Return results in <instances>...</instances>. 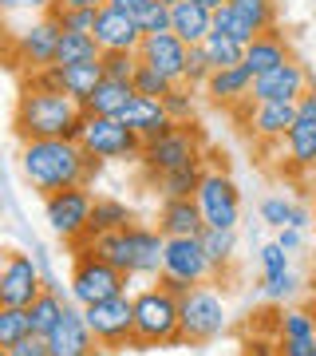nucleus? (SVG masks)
I'll use <instances>...</instances> for the list:
<instances>
[{"label":"nucleus","instance_id":"1","mask_svg":"<svg viewBox=\"0 0 316 356\" xmlns=\"http://www.w3.org/2000/svg\"><path fill=\"white\" fill-rule=\"evenodd\" d=\"M83 159L88 151L72 139H32L20 151V170L32 191L56 194L67 186H83Z\"/></svg>","mask_w":316,"mask_h":356},{"label":"nucleus","instance_id":"2","mask_svg":"<svg viewBox=\"0 0 316 356\" xmlns=\"http://www.w3.org/2000/svg\"><path fill=\"white\" fill-rule=\"evenodd\" d=\"M83 111L67 91H40L24 88L16 95V111H13V131L20 143L32 139H67V127L76 123V115Z\"/></svg>","mask_w":316,"mask_h":356},{"label":"nucleus","instance_id":"3","mask_svg":"<svg viewBox=\"0 0 316 356\" xmlns=\"http://www.w3.org/2000/svg\"><path fill=\"white\" fill-rule=\"evenodd\" d=\"M88 250H95L115 269H123L126 277H158L163 273V257H166V238L158 229L126 226V229H115V234L91 238Z\"/></svg>","mask_w":316,"mask_h":356},{"label":"nucleus","instance_id":"4","mask_svg":"<svg viewBox=\"0 0 316 356\" xmlns=\"http://www.w3.org/2000/svg\"><path fill=\"white\" fill-rule=\"evenodd\" d=\"M182 344V297L163 285L135 293V353Z\"/></svg>","mask_w":316,"mask_h":356},{"label":"nucleus","instance_id":"5","mask_svg":"<svg viewBox=\"0 0 316 356\" xmlns=\"http://www.w3.org/2000/svg\"><path fill=\"white\" fill-rule=\"evenodd\" d=\"M126 273L115 269L111 261H103L95 250L79 245L76 261H72V277H67V289H72V301L79 309L99 305V301H111V297H123L126 293Z\"/></svg>","mask_w":316,"mask_h":356},{"label":"nucleus","instance_id":"6","mask_svg":"<svg viewBox=\"0 0 316 356\" xmlns=\"http://www.w3.org/2000/svg\"><path fill=\"white\" fill-rule=\"evenodd\" d=\"M202 151H206L202 127L198 123H174L163 139H154L142 147L139 163L147 170V178H154V175H166V170H178V166L202 163Z\"/></svg>","mask_w":316,"mask_h":356},{"label":"nucleus","instance_id":"7","mask_svg":"<svg viewBox=\"0 0 316 356\" xmlns=\"http://www.w3.org/2000/svg\"><path fill=\"white\" fill-rule=\"evenodd\" d=\"M226 329V297L214 285H194L182 297V344H210Z\"/></svg>","mask_w":316,"mask_h":356},{"label":"nucleus","instance_id":"8","mask_svg":"<svg viewBox=\"0 0 316 356\" xmlns=\"http://www.w3.org/2000/svg\"><path fill=\"white\" fill-rule=\"evenodd\" d=\"M91 206H95V194H91L88 186H67V191L44 194V218H48V226L56 229L72 250L88 238Z\"/></svg>","mask_w":316,"mask_h":356},{"label":"nucleus","instance_id":"9","mask_svg":"<svg viewBox=\"0 0 316 356\" xmlns=\"http://www.w3.org/2000/svg\"><path fill=\"white\" fill-rule=\"evenodd\" d=\"M91 332L103 348H135V297L123 293V297H111V301H99V305L83 309Z\"/></svg>","mask_w":316,"mask_h":356},{"label":"nucleus","instance_id":"10","mask_svg":"<svg viewBox=\"0 0 316 356\" xmlns=\"http://www.w3.org/2000/svg\"><path fill=\"white\" fill-rule=\"evenodd\" d=\"M60 36L63 28L51 16H40L32 28H24L20 36L8 40V67L13 72H36V67L56 64V51H60Z\"/></svg>","mask_w":316,"mask_h":356},{"label":"nucleus","instance_id":"11","mask_svg":"<svg viewBox=\"0 0 316 356\" xmlns=\"http://www.w3.org/2000/svg\"><path fill=\"white\" fill-rule=\"evenodd\" d=\"M79 147L88 154H99V159H135L139 163V154L147 143L135 135V131L126 127L123 119H111V115H88V131H83V139Z\"/></svg>","mask_w":316,"mask_h":356},{"label":"nucleus","instance_id":"12","mask_svg":"<svg viewBox=\"0 0 316 356\" xmlns=\"http://www.w3.org/2000/svg\"><path fill=\"white\" fill-rule=\"evenodd\" d=\"M44 289H48V281H44V269H40L36 257L20 254V250H8L4 266H0V305L28 309Z\"/></svg>","mask_w":316,"mask_h":356},{"label":"nucleus","instance_id":"13","mask_svg":"<svg viewBox=\"0 0 316 356\" xmlns=\"http://www.w3.org/2000/svg\"><path fill=\"white\" fill-rule=\"evenodd\" d=\"M198 206H202V218L206 226H217V229H233L241 218V191L238 182L226 175V170H206L202 186H198Z\"/></svg>","mask_w":316,"mask_h":356},{"label":"nucleus","instance_id":"14","mask_svg":"<svg viewBox=\"0 0 316 356\" xmlns=\"http://www.w3.org/2000/svg\"><path fill=\"white\" fill-rule=\"evenodd\" d=\"M163 273H174L186 285H206L217 269L210 261L202 245V234L198 238H166V257H163Z\"/></svg>","mask_w":316,"mask_h":356},{"label":"nucleus","instance_id":"15","mask_svg":"<svg viewBox=\"0 0 316 356\" xmlns=\"http://www.w3.org/2000/svg\"><path fill=\"white\" fill-rule=\"evenodd\" d=\"M308 91H313V79L297 60H285L273 72L253 79V103H301V95H308Z\"/></svg>","mask_w":316,"mask_h":356},{"label":"nucleus","instance_id":"16","mask_svg":"<svg viewBox=\"0 0 316 356\" xmlns=\"http://www.w3.org/2000/svg\"><path fill=\"white\" fill-rule=\"evenodd\" d=\"M95 40H99L103 51H139L147 32H142L139 20H131L123 8L115 4H103L99 16H95Z\"/></svg>","mask_w":316,"mask_h":356},{"label":"nucleus","instance_id":"17","mask_svg":"<svg viewBox=\"0 0 316 356\" xmlns=\"http://www.w3.org/2000/svg\"><path fill=\"white\" fill-rule=\"evenodd\" d=\"M186 56H190V44L178 40L174 32H154V36L142 40V48H139L142 64L158 67V72L170 76L174 83H182V76H186Z\"/></svg>","mask_w":316,"mask_h":356},{"label":"nucleus","instance_id":"18","mask_svg":"<svg viewBox=\"0 0 316 356\" xmlns=\"http://www.w3.org/2000/svg\"><path fill=\"white\" fill-rule=\"evenodd\" d=\"M126 127L135 131L142 143H154V139H163L166 131L174 127V119L166 115V107H163V99H151V95H139L135 91V99L126 103V111L119 115Z\"/></svg>","mask_w":316,"mask_h":356},{"label":"nucleus","instance_id":"19","mask_svg":"<svg viewBox=\"0 0 316 356\" xmlns=\"http://www.w3.org/2000/svg\"><path fill=\"white\" fill-rule=\"evenodd\" d=\"M301 119V107L297 103H253V115L245 127L253 131V139H265V143H285L292 127Z\"/></svg>","mask_w":316,"mask_h":356},{"label":"nucleus","instance_id":"20","mask_svg":"<svg viewBox=\"0 0 316 356\" xmlns=\"http://www.w3.org/2000/svg\"><path fill=\"white\" fill-rule=\"evenodd\" d=\"M48 344H51V356H83V353H91L99 341H95V332H91L83 309L67 305L63 321L48 332Z\"/></svg>","mask_w":316,"mask_h":356},{"label":"nucleus","instance_id":"21","mask_svg":"<svg viewBox=\"0 0 316 356\" xmlns=\"http://www.w3.org/2000/svg\"><path fill=\"white\" fill-rule=\"evenodd\" d=\"M206 229L198 198H163L158 206V234L163 238H198Z\"/></svg>","mask_w":316,"mask_h":356},{"label":"nucleus","instance_id":"22","mask_svg":"<svg viewBox=\"0 0 316 356\" xmlns=\"http://www.w3.org/2000/svg\"><path fill=\"white\" fill-rule=\"evenodd\" d=\"M206 95H210V103L214 107H238V103L253 99V72L249 67H222V72H214L210 76V83H206Z\"/></svg>","mask_w":316,"mask_h":356},{"label":"nucleus","instance_id":"23","mask_svg":"<svg viewBox=\"0 0 316 356\" xmlns=\"http://www.w3.org/2000/svg\"><path fill=\"white\" fill-rule=\"evenodd\" d=\"M170 32L178 40H186L190 48L206 44V36L214 32V13L206 4H198V0H178L174 8H170Z\"/></svg>","mask_w":316,"mask_h":356},{"label":"nucleus","instance_id":"24","mask_svg":"<svg viewBox=\"0 0 316 356\" xmlns=\"http://www.w3.org/2000/svg\"><path fill=\"white\" fill-rule=\"evenodd\" d=\"M285 60H292L289 44H285V36H281L277 28H269V32H261V36L245 48V64L241 67H249L253 79H257V76H265V72H273L277 64H285Z\"/></svg>","mask_w":316,"mask_h":356},{"label":"nucleus","instance_id":"25","mask_svg":"<svg viewBox=\"0 0 316 356\" xmlns=\"http://www.w3.org/2000/svg\"><path fill=\"white\" fill-rule=\"evenodd\" d=\"M285 151H289L292 170H301V175L316 170V119H308V115L297 119V127L285 135Z\"/></svg>","mask_w":316,"mask_h":356},{"label":"nucleus","instance_id":"26","mask_svg":"<svg viewBox=\"0 0 316 356\" xmlns=\"http://www.w3.org/2000/svg\"><path fill=\"white\" fill-rule=\"evenodd\" d=\"M135 226V214H131V206L119 202V198H95L91 206V226H88V238L79 245H88L91 238H99V234H115V229H126ZM76 245V250H79Z\"/></svg>","mask_w":316,"mask_h":356},{"label":"nucleus","instance_id":"27","mask_svg":"<svg viewBox=\"0 0 316 356\" xmlns=\"http://www.w3.org/2000/svg\"><path fill=\"white\" fill-rule=\"evenodd\" d=\"M131 99H135V88H131V83H123V79H103L99 88L91 91V99L83 103V111L119 119V115L126 111V103H131Z\"/></svg>","mask_w":316,"mask_h":356},{"label":"nucleus","instance_id":"28","mask_svg":"<svg viewBox=\"0 0 316 356\" xmlns=\"http://www.w3.org/2000/svg\"><path fill=\"white\" fill-rule=\"evenodd\" d=\"M202 178H206L202 163H190V166H178V170H166V175H154L151 182L163 198H194Z\"/></svg>","mask_w":316,"mask_h":356},{"label":"nucleus","instance_id":"29","mask_svg":"<svg viewBox=\"0 0 316 356\" xmlns=\"http://www.w3.org/2000/svg\"><path fill=\"white\" fill-rule=\"evenodd\" d=\"M261 269H265V293L269 297H285V293L292 289L289 250H281V242L261 245Z\"/></svg>","mask_w":316,"mask_h":356},{"label":"nucleus","instance_id":"30","mask_svg":"<svg viewBox=\"0 0 316 356\" xmlns=\"http://www.w3.org/2000/svg\"><path fill=\"white\" fill-rule=\"evenodd\" d=\"M103 79H107V72H103V60L63 67V91H67V95H72V99L79 103V107H83V103L91 99V91L99 88Z\"/></svg>","mask_w":316,"mask_h":356},{"label":"nucleus","instance_id":"31","mask_svg":"<svg viewBox=\"0 0 316 356\" xmlns=\"http://www.w3.org/2000/svg\"><path fill=\"white\" fill-rule=\"evenodd\" d=\"M91 60H103V48H99V40H95V32H63L56 64L72 67V64H91Z\"/></svg>","mask_w":316,"mask_h":356},{"label":"nucleus","instance_id":"32","mask_svg":"<svg viewBox=\"0 0 316 356\" xmlns=\"http://www.w3.org/2000/svg\"><path fill=\"white\" fill-rule=\"evenodd\" d=\"M63 313H67V293H56V289H44L28 305V317H32V332H40V337H48L56 325L63 321Z\"/></svg>","mask_w":316,"mask_h":356},{"label":"nucleus","instance_id":"33","mask_svg":"<svg viewBox=\"0 0 316 356\" xmlns=\"http://www.w3.org/2000/svg\"><path fill=\"white\" fill-rule=\"evenodd\" d=\"M308 218H313V214H308L304 206L289 202V198H265V202H261V222L273 226V229H285V226L304 229V226H308Z\"/></svg>","mask_w":316,"mask_h":356},{"label":"nucleus","instance_id":"34","mask_svg":"<svg viewBox=\"0 0 316 356\" xmlns=\"http://www.w3.org/2000/svg\"><path fill=\"white\" fill-rule=\"evenodd\" d=\"M214 32H222V36H229V40H238V44H245V48L261 36V32H257V28H253L249 20L233 8V4H222V8L214 13Z\"/></svg>","mask_w":316,"mask_h":356},{"label":"nucleus","instance_id":"35","mask_svg":"<svg viewBox=\"0 0 316 356\" xmlns=\"http://www.w3.org/2000/svg\"><path fill=\"white\" fill-rule=\"evenodd\" d=\"M202 48H206V56H210L214 72H222V67H238V64H245V44H238V40L222 36V32H210Z\"/></svg>","mask_w":316,"mask_h":356},{"label":"nucleus","instance_id":"36","mask_svg":"<svg viewBox=\"0 0 316 356\" xmlns=\"http://www.w3.org/2000/svg\"><path fill=\"white\" fill-rule=\"evenodd\" d=\"M202 245L206 254H210V261H214V269L222 273V269L233 261V250H238V238H233V229H217V226H206L202 229Z\"/></svg>","mask_w":316,"mask_h":356},{"label":"nucleus","instance_id":"37","mask_svg":"<svg viewBox=\"0 0 316 356\" xmlns=\"http://www.w3.org/2000/svg\"><path fill=\"white\" fill-rule=\"evenodd\" d=\"M277 337H285V341H313L316 337V313L313 309H289V313H281Z\"/></svg>","mask_w":316,"mask_h":356},{"label":"nucleus","instance_id":"38","mask_svg":"<svg viewBox=\"0 0 316 356\" xmlns=\"http://www.w3.org/2000/svg\"><path fill=\"white\" fill-rule=\"evenodd\" d=\"M32 332V317L28 309H13V305H0V348H13L20 337Z\"/></svg>","mask_w":316,"mask_h":356},{"label":"nucleus","instance_id":"39","mask_svg":"<svg viewBox=\"0 0 316 356\" xmlns=\"http://www.w3.org/2000/svg\"><path fill=\"white\" fill-rule=\"evenodd\" d=\"M229 4H233L257 32L277 28V0H229Z\"/></svg>","mask_w":316,"mask_h":356},{"label":"nucleus","instance_id":"40","mask_svg":"<svg viewBox=\"0 0 316 356\" xmlns=\"http://www.w3.org/2000/svg\"><path fill=\"white\" fill-rule=\"evenodd\" d=\"M131 88L139 91V95H151V99H166L170 88H174V79L163 76V72L151 67V64H139V72H135V79H131Z\"/></svg>","mask_w":316,"mask_h":356},{"label":"nucleus","instance_id":"41","mask_svg":"<svg viewBox=\"0 0 316 356\" xmlns=\"http://www.w3.org/2000/svg\"><path fill=\"white\" fill-rule=\"evenodd\" d=\"M166 115L174 119V123H194V115H198V103H194V88L190 83H174L170 95L163 99Z\"/></svg>","mask_w":316,"mask_h":356},{"label":"nucleus","instance_id":"42","mask_svg":"<svg viewBox=\"0 0 316 356\" xmlns=\"http://www.w3.org/2000/svg\"><path fill=\"white\" fill-rule=\"evenodd\" d=\"M44 16H51L63 32H95V8H60V4H51Z\"/></svg>","mask_w":316,"mask_h":356},{"label":"nucleus","instance_id":"43","mask_svg":"<svg viewBox=\"0 0 316 356\" xmlns=\"http://www.w3.org/2000/svg\"><path fill=\"white\" fill-rule=\"evenodd\" d=\"M210 76H214V64H210V56H206L202 44H194L186 56V76H182V83H190V88L206 91V83H210Z\"/></svg>","mask_w":316,"mask_h":356},{"label":"nucleus","instance_id":"44","mask_svg":"<svg viewBox=\"0 0 316 356\" xmlns=\"http://www.w3.org/2000/svg\"><path fill=\"white\" fill-rule=\"evenodd\" d=\"M139 51H103V72H107V79H123V83H131L135 79V72H139Z\"/></svg>","mask_w":316,"mask_h":356},{"label":"nucleus","instance_id":"45","mask_svg":"<svg viewBox=\"0 0 316 356\" xmlns=\"http://www.w3.org/2000/svg\"><path fill=\"white\" fill-rule=\"evenodd\" d=\"M24 88H40V91H63V67L60 64H48V67H36L24 76Z\"/></svg>","mask_w":316,"mask_h":356},{"label":"nucleus","instance_id":"46","mask_svg":"<svg viewBox=\"0 0 316 356\" xmlns=\"http://www.w3.org/2000/svg\"><path fill=\"white\" fill-rule=\"evenodd\" d=\"M0 353H4V356H51V344H48V337L28 332V337H20L13 348H0Z\"/></svg>","mask_w":316,"mask_h":356},{"label":"nucleus","instance_id":"47","mask_svg":"<svg viewBox=\"0 0 316 356\" xmlns=\"http://www.w3.org/2000/svg\"><path fill=\"white\" fill-rule=\"evenodd\" d=\"M245 356H281L277 337H273V341H269V337H253V341H245Z\"/></svg>","mask_w":316,"mask_h":356},{"label":"nucleus","instance_id":"48","mask_svg":"<svg viewBox=\"0 0 316 356\" xmlns=\"http://www.w3.org/2000/svg\"><path fill=\"white\" fill-rule=\"evenodd\" d=\"M281 344V356H316V337L313 341H285V337H277Z\"/></svg>","mask_w":316,"mask_h":356},{"label":"nucleus","instance_id":"49","mask_svg":"<svg viewBox=\"0 0 316 356\" xmlns=\"http://www.w3.org/2000/svg\"><path fill=\"white\" fill-rule=\"evenodd\" d=\"M8 13H48L56 0H0Z\"/></svg>","mask_w":316,"mask_h":356},{"label":"nucleus","instance_id":"50","mask_svg":"<svg viewBox=\"0 0 316 356\" xmlns=\"http://www.w3.org/2000/svg\"><path fill=\"white\" fill-rule=\"evenodd\" d=\"M103 166H107V159H99V154H88V159H83V186H91V182L103 175Z\"/></svg>","mask_w":316,"mask_h":356},{"label":"nucleus","instance_id":"51","mask_svg":"<svg viewBox=\"0 0 316 356\" xmlns=\"http://www.w3.org/2000/svg\"><path fill=\"white\" fill-rule=\"evenodd\" d=\"M158 285H163L166 293H174V297H186V293L194 289V285H186V281L174 277V273H158Z\"/></svg>","mask_w":316,"mask_h":356},{"label":"nucleus","instance_id":"52","mask_svg":"<svg viewBox=\"0 0 316 356\" xmlns=\"http://www.w3.org/2000/svg\"><path fill=\"white\" fill-rule=\"evenodd\" d=\"M277 242H281V250H289L292 254V250H301L304 238H301V229L297 226H285V229H277Z\"/></svg>","mask_w":316,"mask_h":356},{"label":"nucleus","instance_id":"53","mask_svg":"<svg viewBox=\"0 0 316 356\" xmlns=\"http://www.w3.org/2000/svg\"><path fill=\"white\" fill-rule=\"evenodd\" d=\"M56 4H60V8H95V13H99L103 4H111V0H56Z\"/></svg>","mask_w":316,"mask_h":356},{"label":"nucleus","instance_id":"54","mask_svg":"<svg viewBox=\"0 0 316 356\" xmlns=\"http://www.w3.org/2000/svg\"><path fill=\"white\" fill-rule=\"evenodd\" d=\"M198 4H206V8H210V13H217V8H222V4H229V0H198Z\"/></svg>","mask_w":316,"mask_h":356},{"label":"nucleus","instance_id":"55","mask_svg":"<svg viewBox=\"0 0 316 356\" xmlns=\"http://www.w3.org/2000/svg\"><path fill=\"white\" fill-rule=\"evenodd\" d=\"M111 353V348H103V344H95V348H91V353H83V356H107Z\"/></svg>","mask_w":316,"mask_h":356},{"label":"nucleus","instance_id":"56","mask_svg":"<svg viewBox=\"0 0 316 356\" xmlns=\"http://www.w3.org/2000/svg\"><path fill=\"white\" fill-rule=\"evenodd\" d=\"M158 4H166V8H174V4H178V0H158Z\"/></svg>","mask_w":316,"mask_h":356},{"label":"nucleus","instance_id":"57","mask_svg":"<svg viewBox=\"0 0 316 356\" xmlns=\"http://www.w3.org/2000/svg\"><path fill=\"white\" fill-rule=\"evenodd\" d=\"M313 289H316V285H313Z\"/></svg>","mask_w":316,"mask_h":356},{"label":"nucleus","instance_id":"58","mask_svg":"<svg viewBox=\"0 0 316 356\" xmlns=\"http://www.w3.org/2000/svg\"><path fill=\"white\" fill-rule=\"evenodd\" d=\"M313 313H316V309H313Z\"/></svg>","mask_w":316,"mask_h":356}]
</instances>
